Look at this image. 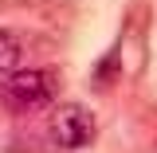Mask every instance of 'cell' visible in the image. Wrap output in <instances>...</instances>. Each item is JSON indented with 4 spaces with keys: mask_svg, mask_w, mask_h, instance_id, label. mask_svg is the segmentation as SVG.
<instances>
[{
    "mask_svg": "<svg viewBox=\"0 0 157 153\" xmlns=\"http://www.w3.org/2000/svg\"><path fill=\"white\" fill-rule=\"evenodd\" d=\"M55 71H43V67H20L0 82V98L8 110L16 114H32V110H43L55 102Z\"/></svg>",
    "mask_w": 157,
    "mask_h": 153,
    "instance_id": "obj_1",
    "label": "cell"
},
{
    "mask_svg": "<svg viewBox=\"0 0 157 153\" xmlns=\"http://www.w3.org/2000/svg\"><path fill=\"white\" fill-rule=\"evenodd\" d=\"M47 126H51L55 145H63V149H82L94 137V114L82 102H63V106H55Z\"/></svg>",
    "mask_w": 157,
    "mask_h": 153,
    "instance_id": "obj_2",
    "label": "cell"
},
{
    "mask_svg": "<svg viewBox=\"0 0 157 153\" xmlns=\"http://www.w3.org/2000/svg\"><path fill=\"white\" fill-rule=\"evenodd\" d=\"M20 39L8 36L4 28H0V75H12V71H20Z\"/></svg>",
    "mask_w": 157,
    "mask_h": 153,
    "instance_id": "obj_3",
    "label": "cell"
}]
</instances>
